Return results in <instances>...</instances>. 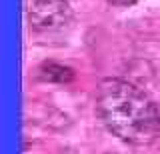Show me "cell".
Segmentation results:
<instances>
[{
    "label": "cell",
    "instance_id": "cell-3",
    "mask_svg": "<svg viewBox=\"0 0 160 154\" xmlns=\"http://www.w3.org/2000/svg\"><path fill=\"white\" fill-rule=\"evenodd\" d=\"M38 76L46 82H56V84H68L74 80V70L70 66H64V64H58V62H44L40 64L38 68Z\"/></svg>",
    "mask_w": 160,
    "mask_h": 154
},
{
    "label": "cell",
    "instance_id": "cell-4",
    "mask_svg": "<svg viewBox=\"0 0 160 154\" xmlns=\"http://www.w3.org/2000/svg\"><path fill=\"white\" fill-rule=\"evenodd\" d=\"M108 4H114V6H132V4L140 2V0H106Z\"/></svg>",
    "mask_w": 160,
    "mask_h": 154
},
{
    "label": "cell",
    "instance_id": "cell-1",
    "mask_svg": "<svg viewBox=\"0 0 160 154\" xmlns=\"http://www.w3.org/2000/svg\"><path fill=\"white\" fill-rule=\"evenodd\" d=\"M98 114L108 130L124 142L150 144L160 136V104L122 78L100 82Z\"/></svg>",
    "mask_w": 160,
    "mask_h": 154
},
{
    "label": "cell",
    "instance_id": "cell-2",
    "mask_svg": "<svg viewBox=\"0 0 160 154\" xmlns=\"http://www.w3.org/2000/svg\"><path fill=\"white\" fill-rule=\"evenodd\" d=\"M72 8L66 0H28V22L38 32H56L72 24Z\"/></svg>",
    "mask_w": 160,
    "mask_h": 154
}]
</instances>
